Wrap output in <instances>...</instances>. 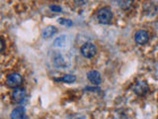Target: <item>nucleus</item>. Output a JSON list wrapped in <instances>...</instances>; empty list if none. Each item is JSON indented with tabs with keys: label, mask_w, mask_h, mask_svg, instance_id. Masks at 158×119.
Returning a JSON list of instances; mask_svg holds the SVG:
<instances>
[{
	"label": "nucleus",
	"mask_w": 158,
	"mask_h": 119,
	"mask_svg": "<svg viewBox=\"0 0 158 119\" xmlns=\"http://www.w3.org/2000/svg\"><path fill=\"white\" fill-rule=\"evenodd\" d=\"M135 40L138 45H144L149 40V35L144 30H139L135 35Z\"/></svg>",
	"instance_id": "423d86ee"
},
{
	"label": "nucleus",
	"mask_w": 158,
	"mask_h": 119,
	"mask_svg": "<svg viewBox=\"0 0 158 119\" xmlns=\"http://www.w3.org/2000/svg\"><path fill=\"white\" fill-rule=\"evenodd\" d=\"M97 19L101 24H110L113 20V13L110 8L103 7L98 10Z\"/></svg>",
	"instance_id": "f257e3e1"
},
{
	"label": "nucleus",
	"mask_w": 158,
	"mask_h": 119,
	"mask_svg": "<svg viewBox=\"0 0 158 119\" xmlns=\"http://www.w3.org/2000/svg\"><path fill=\"white\" fill-rule=\"evenodd\" d=\"M87 78L89 79V82L93 83L94 86H99L102 82V77L101 73L97 71H90L87 73Z\"/></svg>",
	"instance_id": "0eeeda50"
},
{
	"label": "nucleus",
	"mask_w": 158,
	"mask_h": 119,
	"mask_svg": "<svg viewBox=\"0 0 158 119\" xmlns=\"http://www.w3.org/2000/svg\"><path fill=\"white\" fill-rule=\"evenodd\" d=\"M1 46H2V48H1V52H3V51H4V47H5V43H4L3 38H1Z\"/></svg>",
	"instance_id": "dca6fc26"
},
{
	"label": "nucleus",
	"mask_w": 158,
	"mask_h": 119,
	"mask_svg": "<svg viewBox=\"0 0 158 119\" xmlns=\"http://www.w3.org/2000/svg\"><path fill=\"white\" fill-rule=\"evenodd\" d=\"M77 119H86L85 117H79V118H77Z\"/></svg>",
	"instance_id": "f3484780"
},
{
	"label": "nucleus",
	"mask_w": 158,
	"mask_h": 119,
	"mask_svg": "<svg viewBox=\"0 0 158 119\" xmlns=\"http://www.w3.org/2000/svg\"><path fill=\"white\" fill-rule=\"evenodd\" d=\"M23 82V77L20 73H10L7 77L6 79V84L7 86L11 87V88H17L22 84Z\"/></svg>",
	"instance_id": "f03ea898"
},
{
	"label": "nucleus",
	"mask_w": 158,
	"mask_h": 119,
	"mask_svg": "<svg viewBox=\"0 0 158 119\" xmlns=\"http://www.w3.org/2000/svg\"><path fill=\"white\" fill-rule=\"evenodd\" d=\"M51 9L52 10V11H57V12H60V11H61V7H59V6H54V5L51 6Z\"/></svg>",
	"instance_id": "2eb2a0df"
},
{
	"label": "nucleus",
	"mask_w": 158,
	"mask_h": 119,
	"mask_svg": "<svg viewBox=\"0 0 158 119\" xmlns=\"http://www.w3.org/2000/svg\"><path fill=\"white\" fill-rule=\"evenodd\" d=\"M135 0H118V4L122 9L123 10H128L132 7Z\"/></svg>",
	"instance_id": "9b49d317"
},
{
	"label": "nucleus",
	"mask_w": 158,
	"mask_h": 119,
	"mask_svg": "<svg viewBox=\"0 0 158 119\" xmlns=\"http://www.w3.org/2000/svg\"><path fill=\"white\" fill-rule=\"evenodd\" d=\"M147 91H148V84L144 81L137 82L135 84V86H133V92H135L138 96L145 95Z\"/></svg>",
	"instance_id": "39448f33"
},
{
	"label": "nucleus",
	"mask_w": 158,
	"mask_h": 119,
	"mask_svg": "<svg viewBox=\"0 0 158 119\" xmlns=\"http://www.w3.org/2000/svg\"><path fill=\"white\" fill-rule=\"evenodd\" d=\"M11 119H27L26 117V109L24 107H17L12 110L10 114Z\"/></svg>",
	"instance_id": "6e6552de"
},
{
	"label": "nucleus",
	"mask_w": 158,
	"mask_h": 119,
	"mask_svg": "<svg viewBox=\"0 0 158 119\" xmlns=\"http://www.w3.org/2000/svg\"><path fill=\"white\" fill-rule=\"evenodd\" d=\"M27 96L26 90L22 87H17L14 89V91L12 92V99L14 102L16 103H22L25 101Z\"/></svg>",
	"instance_id": "20e7f679"
},
{
	"label": "nucleus",
	"mask_w": 158,
	"mask_h": 119,
	"mask_svg": "<svg viewBox=\"0 0 158 119\" xmlns=\"http://www.w3.org/2000/svg\"><path fill=\"white\" fill-rule=\"evenodd\" d=\"M57 33V29L56 27L54 26H48L46 27L42 32V36L44 39H48V38H51L52 37L54 34Z\"/></svg>",
	"instance_id": "1a4fd4ad"
},
{
	"label": "nucleus",
	"mask_w": 158,
	"mask_h": 119,
	"mask_svg": "<svg viewBox=\"0 0 158 119\" xmlns=\"http://www.w3.org/2000/svg\"><path fill=\"white\" fill-rule=\"evenodd\" d=\"M80 52L84 58L91 59L93 57H95V55L97 54V48L92 43H86L81 47Z\"/></svg>",
	"instance_id": "7ed1b4c3"
},
{
	"label": "nucleus",
	"mask_w": 158,
	"mask_h": 119,
	"mask_svg": "<svg viewBox=\"0 0 158 119\" xmlns=\"http://www.w3.org/2000/svg\"><path fill=\"white\" fill-rule=\"evenodd\" d=\"M68 42V39L66 35H62V36H59L57 37L56 40H54V47H57V48H63Z\"/></svg>",
	"instance_id": "9d476101"
},
{
	"label": "nucleus",
	"mask_w": 158,
	"mask_h": 119,
	"mask_svg": "<svg viewBox=\"0 0 158 119\" xmlns=\"http://www.w3.org/2000/svg\"><path fill=\"white\" fill-rule=\"evenodd\" d=\"M58 23L61 24V25H64V26H71V25H72L71 20L64 19V18H59L58 19Z\"/></svg>",
	"instance_id": "ddd939ff"
},
{
	"label": "nucleus",
	"mask_w": 158,
	"mask_h": 119,
	"mask_svg": "<svg viewBox=\"0 0 158 119\" xmlns=\"http://www.w3.org/2000/svg\"><path fill=\"white\" fill-rule=\"evenodd\" d=\"M74 2L79 6H81V5H85L88 2V0H74Z\"/></svg>",
	"instance_id": "4468645a"
},
{
	"label": "nucleus",
	"mask_w": 158,
	"mask_h": 119,
	"mask_svg": "<svg viewBox=\"0 0 158 119\" xmlns=\"http://www.w3.org/2000/svg\"><path fill=\"white\" fill-rule=\"evenodd\" d=\"M57 82L59 81H61L63 82H68V83H71V82H74L76 81V77L75 76H73V74H66V76H64L62 77L61 78H59V79H56Z\"/></svg>",
	"instance_id": "f8f14e48"
}]
</instances>
